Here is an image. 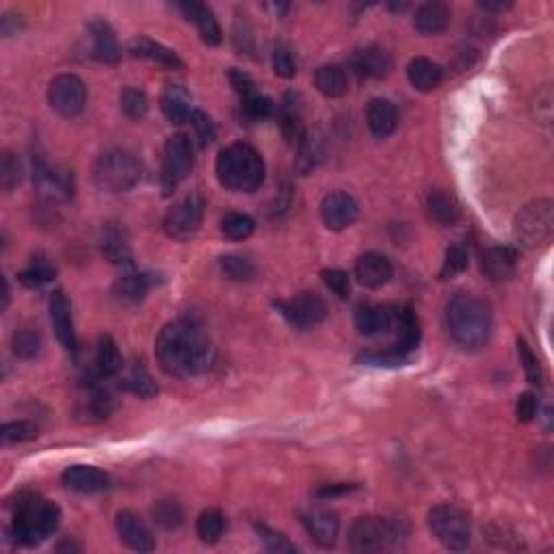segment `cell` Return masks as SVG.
Masks as SVG:
<instances>
[{"label":"cell","instance_id":"cell-1","mask_svg":"<svg viewBox=\"0 0 554 554\" xmlns=\"http://www.w3.org/2000/svg\"><path fill=\"white\" fill-rule=\"evenodd\" d=\"M156 360L169 377L189 379L202 374L213 362V342L206 330L193 319L167 323L156 336Z\"/></svg>","mask_w":554,"mask_h":554},{"label":"cell","instance_id":"cell-2","mask_svg":"<svg viewBox=\"0 0 554 554\" xmlns=\"http://www.w3.org/2000/svg\"><path fill=\"white\" fill-rule=\"evenodd\" d=\"M446 327L450 338L466 351L485 347L491 336V310L470 292H457L446 306Z\"/></svg>","mask_w":554,"mask_h":554},{"label":"cell","instance_id":"cell-3","mask_svg":"<svg viewBox=\"0 0 554 554\" xmlns=\"http://www.w3.org/2000/svg\"><path fill=\"white\" fill-rule=\"evenodd\" d=\"M214 172H217L222 187L228 191L254 193L264 182L266 169L263 156L256 147H251L249 143L236 141L219 152Z\"/></svg>","mask_w":554,"mask_h":554},{"label":"cell","instance_id":"cell-4","mask_svg":"<svg viewBox=\"0 0 554 554\" xmlns=\"http://www.w3.org/2000/svg\"><path fill=\"white\" fill-rule=\"evenodd\" d=\"M61 511L55 502L39 496H24L15 507L12 537L20 546H38L56 531Z\"/></svg>","mask_w":554,"mask_h":554},{"label":"cell","instance_id":"cell-5","mask_svg":"<svg viewBox=\"0 0 554 554\" xmlns=\"http://www.w3.org/2000/svg\"><path fill=\"white\" fill-rule=\"evenodd\" d=\"M141 178V163L132 152L113 147L102 152L94 165V182L105 193H126Z\"/></svg>","mask_w":554,"mask_h":554},{"label":"cell","instance_id":"cell-6","mask_svg":"<svg viewBox=\"0 0 554 554\" xmlns=\"http://www.w3.org/2000/svg\"><path fill=\"white\" fill-rule=\"evenodd\" d=\"M554 234V204L550 199H537L517 213L513 236L525 248H541L550 243Z\"/></svg>","mask_w":554,"mask_h":554},{"label":"cell","instance_id":"cell-7","mask_svg":"<svg viewBox=\"0 0 554 554\" xmlns=\"http://www.w3.org/2000/svg\"><path fill=\"white\" fill-rule=\"evenodd\" d=\"M429 531L446 550L461 552L470 546L472 533L466 513L453 505H438L427 516Z\"/></svg>","mask_w":554,"mask_h":554},{"label":"cell","instance_id":"cell-8","mask_svg":"<svg viewBox=\"0 0 554 554\" xmlns=\"http://www.w3.org/2000/svg\"><path fill=\"white\" fill-rule=\"evenodd\" d=\"M399 526L383 517L364 516L357 517L348 528V546L353 552H382L399 543Z\"/></svg>","mask_w":554,"mask_h":554},{"label":"cell","instance_id":"cell-9","mask_svg":"<svg viewBox=\"0 0 554 554\" xmlns=\"http://www.w3.org/2000/svg\"><path fill=\"white\" fill-rule=\"evenodd\" d=\"M193 172V146L187 135H173L163 147L161 184L165 193H172L178 184L187 180Z\"/></svg>","mask_w":554,"mask_h":554},{"label":"cell","instance_id":"cell-10","mask_svg":"<svg viewBox=\"0 0 554 554\" xmlns=\"http://www.w3.org/2000/svg\"><path fill=\"white\" fill-rule=\"evenodd\" d=\"M204 208H206V202H204L202 195H187L167 210L165 219H163V230H165L169 239L189 240L202 225Z\"/></svg>","mask_w":554,"mask_h":554},{"label":"cell","instance_id":"cell-11","mask_svg":"<svg viewBox=\"0 0 554 554\" xmlns=\"http://www.w3.org/2000/svg\"><path fill=\"white\" fill-rule=\"evenodd\" d=\"M85 83L74 74H61L48 87V105L56 115L76 117L85 109Z\"/></svg>","mask_w":554,"mask_h":554},{"label":"cell","instance_id":"cell-12","mask_svg":"<svg viewBox=\"0 0 554 554\" xmlns=\"http://www.w3.org/2000/svg\"><path fill=\"white\" fill-rule=\"evenodd\" d=\"M275 307L297 330H307V327L319 325L327 315L325 301L316 292H301L295 299L277 301Z\"/></svg>","mask_w":554,"mask_h":554},{"label":"cell","instance_id":"cell-13","mask_svg":"<svg viewBox=\"0 0 554 554\" xmlns=\"http://www.w3.org/2000/svg\"><path fill=\"white\" fill-rule=\"evenodd\" d=\"M357 214H360V206L353 199V195L345 191H333L323 197L321 219L327 230L342 232V230L351 228L357 222Z\"/></svg>","mask_w":554,"mask_h":554},{"label":"cell","instance_id":"cell-14","mask_svg":"<svg viewBox=\"0 0 554 554\" xmlns=\"http://www.w3.org/2000/svg\"><path fill=\"white\" fill-rule=\"evenodd\" d=\"M61 483L76 494H97L109 487V474L96 466H70L61 474Z\"/></svg>","mask_w":554,"mask_h":554},{"label":"cell","instance_id":"cell-15","mask_svg":"<svg viewBox=\"0 0 554 554\" xmlns=\"http://www.w3.org/2000/svg\"><path fill=\"white\" fill-rule=\"evenodd\" d=\"M117 535L130 550L152 552L156 548L150 528L143 525V520L132 511H120L115 517Z\"/></svg>","mask_w":554,"mask_h":554},{"label":"cell","instance_id":"cell-16","mask_svg":"<svg viewBox=\"0 0 554 554\" xmlns=\"http://www.w3.org/2000/svg\"><path fill=\"white\" fill-rule=\"evenodd\" d=\"M50 321H53L55 333L61 345L68 351H76L79 340H76L74 321H71V306L63 290H55L50 295Z\"/></svg>","mask_w":554,"mask_h":554},{"label":"cell","instance_id":"cell-17","mask_svg":"<svg viewBox=\"0 0 554 554\" xmlns=\"http://www.w3.org/2000/svg\"><path fill=\"white\" fill-rule=\"evenodd\" d=\"M304 526L307 535L321 548H333L340 533V520L330 509H310L304 513Z\"/></svg>","mask_w":554,"mask_h":554},{"label":"cell","instance_id":"cell-18","mask_svg":"<svg viewBox=\"0 0 554 554\" xmlns=\"http://www.w3.org/2000/svg\"><path fill=\"white\" fill-rule=\"evenodd\" d=\"M178 9L184 13V18H187L189 22H193L195 27H197V33L204 44L208 46L222 44V27H219L217 18H214L213 9H210L208 4L193 3L191 0V3H180L178 4Z\"/></svg>","mask_w":554,"mask_h":554},{"label":"cell","instance_id":"cell-19","mask_svg":"<svg viewBox=\"0 0 554 554\" xmlns=\"http://www.w3.org/2000/svg\"><path fill=\"white\" fill-rule=\"evenodd\" d=\"M356 277L366 289H382L392 277V263L383 254L368 251L357 258L356 263Z\"/></svg>","mask_w":554,"mask_h":554},{"label":"cell","instance_id":"cell-20","mask_svg":"<svg viewBox=\"0 0 554 554\" xmlns=\"http://www.w3.org/2000/svg\"><path fill=\"white\" fill-rule=\"evenodd\" d=\"M517 254L511 248H487L481 254V271L490 281H507L516 273Z\"/></svg>","mask_w":554,"mask_h":554},{"label":"cell","instance_id":"cell-21","mask_svg":"<svg viewBox=\"0 0 554 554\" xmlns=\"http://www.w3.org/2000/svg\"><path fill=\"white\" fill-rule=\"evenodd\" d=\"M351 68L360 79H383L392 70V59L379 46H368L351 56Z\"/></svg>","mask_w":554,"mask_h":554},{"label":"cell","instance_id":"cell-22","mask_svg":"<svg viewBox=\"0 0 554 554\" xmlns=\"http://www.w3.org/2000/svg\"><path fill=\"white\" fill-rule=\"evenodd\" d=\"M397 321L392 306H360L356 310V327L362 336H377L388 332Z\"/></svg>","mask_w":554,"mask_h":554},{"label":"cell","instance_id":"cell-23","mask_svg":"<svg viewBox=\"0 0 554 554\" xmlns=\"http://www.w3.org/2000/svg\"><path fill=\"white\" fill-rule=\"evenodd\" d=\"M366 124L371 128L374 137L386 138L397 130L399 124V113L397 106L386 97H373L366 106Z\"/></svg>","mask_w":554,"mask_h":554},{"label":"cell","instance_id":"cell-24","mask_svg":"<svg viewBox=\"0 0 554 554\" xmlns=\"http://www.w3.org/2000/svg\"><path fill=\"white\" fill-rule=\"evenodd\" d=\"M89 35L91 53H94L100 63H117V61H120V44H117V38L109 22H105V20H91Z\"/></svg>","mask_w":554,"mask_h":554},{"label":"cell","instance_id":"cell-25","mask_svg":"<svg viewBox=\"0 0 554 554\" xmlns=\"http://www.w3.org/2000/svg\"><path fill=\"white\" fill-rule=\"evenodd\" d=\"M35 180H38L39 191L48 195L50 199H70L74 184H71V173L65 169H50L44 163L35 165Z\"/></svg>","mask_w":554,"mask_h":554},{"label":"cell","instance_id":"cell-26","mask_svg":"<svg viewBox=\"0 0 554 554\" xmlns=\"http://www.w3.org/2000/svg\"><path fill=\"white\" fill-rule=\"evenodd\" d=\"M424 210H427V217L438 225H455L461 217L459 202L453 197L449 191L442 189H435L424 197Z\"/></svg>","mask_w":554,"mask_h":554},{"label":"cell","instance_id":"cell-27","mask_svg":"<svg viewBox=\"0 0 554 554\" xmlns=\"http://www.w3.org/2000/svg\"><path fill=\"white\" fill-rule=\"evenodd\" d=\"M128 50H130L132 56L154 61V63L165 65V68H172V70H180L182 65H184L182 61H180V56L173 53L172 48H167V46L154 42V39L146 38V35H138V38L132 39L130 46H128Z\"/></svg>","mask_w":554,"mask_h":554},{"label":"cell","instance_id":"cell-28","mask_svg":"<svg viewBox=\"0 0 554 554\" xmlns=\"http://www.w3.org/2000/svg\"><path fill=\"white\" fill-rule=\"evenodd\" d=\"M450 7L444 3H424L416 9L414 29L423 35H438L449 29Z\"/></svg>","mask_w":554,"mask_h":554},{"label":"cell","instance_id":"cell-29","mask_svg":"<svg viewBox=\"0 0 554 554\" xmlns=\"http://www.w3.org/2000/svg\"><path fill=\"white\" fill-rule=\"evenodd\" d=\"M161 111L172 124L191 120V94L182 85H167L161 94Z\"/></svg>","mask_w":554,"mask_h":554},{"label":"cell","instance_id":"cell-30","mask_svg":"<svg viewBox=\"0 0 554 554\" xmlns=\"http://www.w3.org/2000/svg\"><path fill=\"white\" fill-rule=\"evenodd\" d=\"M407 79L414 89L427 94V91L438 89L444 79V71L435 61L427 59V56H416L407 65Z\"/></svg>","mask_w":554,"mask_h":554},{"label":"cell","instance_id":"cell-31","mask_svg":"<svg viewBox=\"0 0 554 554\" xmlns=\"http://www.w3.org/2000/svg\"><path fill=\"white\" fill-rule=\"evenodd\" d=\"M397 351L407 356L420 342V321L412 306H403L397 312Z\"/></svg>","mask_w":554,"mask_h":554},{"label":"cell","instance_id":"cell-32","mask_svg":"<svg viewBox=\"0 0 554 554\" xmlns=\"http://www.w3.org/2000/svg\"><path fill=\"white\" fill-rule=\"evenodd\" d=\"M122 366H124V362H122L120 348H117L115 340H113L111 336H102L100 340H97L94 357L96 377L97 379L115 377V374L122 373Z\"/></svg>","mask_w":554,"mask_h":554},{"label":"cell","instance_id":"cell-33","mask_svg":"<svg viewBox=\"0 0 554 554\" xmlns=\"http://www.w3.org/2000/svg\"><path fill=\"white\" fill-rule=\"evenodd\" d=\"M152 289V277L147 273H128L122 275L120 280L113 284V295L117 301L124 304H138L146 299V295Z\"/></svg>","mask_w":554,"mask_h":554},{"label":"cell","instance_id":"cell-34","mask_svg":"<svg viewBox=\"0 0 554 554\" xmlns=\"http://www.w3.org/2000/svg\"><path fill=\"white\" fill-rule=\"evenodd\" d=\"M277 122H280L281 132L289 138L290 143H297L301 137L306 135L304 122H301V106L297 102V96L289 94L284 97V102L277 109Z\"/></svg>","mask_w":554,"mask_h":554},{"label":"cell","instance_id":"cell-35","mask_svg":"<svg viewBox=\"0 0 554 554\" xmlns=\"http://www.w3.org/2000/svg\"><path fill=\"white\" fill-rule=\"evenodd\" d=\"M315 85L325 97H342L348 91V74L342 65H323L316 70Z\"/></svg>","mask_w":554,"mask_h":554},{"label":"cell","instance_id":"cell-36","mask_svg":"<svg viewBox=\"0 0 554 554\" xmlns=\"http://www.w3.org/2000/svg\"><path fill=\"white\" fill-rule=\"evenodd\" d=\"M120 386L128 390L130 394H135V397H141V399H152L154 394L158 392V386L154 383L152 374L147 373V368L143 366L141 362L132 364L130 371H128L124 377H122Z\"/></svg>","mask_w":554,"mask_h":554},{"label":"cell","instance_id":"cell-37","mask_svg":"<svg viewBox=\"0 0 554 554\" xmlns=\"http://www.w3.org/2000/svg\"><path fill=\"white\" fill-rule=\"evenodd\" d=\"M102 254L109 258V263L117 264V266H130L132 264L130 245H128L126 236L115 228L106 230L105 239H102Z\"/></svg>","mask_w":554,"mask_h":554},{"label":"cell","instance_id":"cell-38","mask_svg":"<svg viewBox=\"0 0 554 554\" xmlns=\"http://www.w3.org/2000/svg\"><path fill=\"white\" fill-rule=\"evenodd\" d=\"M195 531H197V537L202 540V543H217L223 537L225 531V517L219 509H206L199 513L197 525H195Z\"/></svg>","mask_w":554,"mask_h":554},{"label":"cell","instance_id":"cell-39","mask_svg":"<svg viewBox=\"0 0 554 554\" xmlns=\"http://www.w3.org/2000/svg\"><path fill=\"white\" fill-rule=\"evenodd\" d=\"M12 351L20 360H33L42 351V336L30 327H20L12 336Z\"/></svg>","mask_w":554,"mask_h":554},{"label":"cell","instance_id":"cell-40","mask_svg":"<svg viewBox=\"0 0 554 554\" xmlns=\"http://www.w3.org/2000/svg\"><path fill=\"white\" fill-rule=\"evenodd\" d=\"M256 222L245 213H228L222 219V234L228 240H245L254 234Z\"/></svg>","mask_w":554,"mask_h":554},{"label":"cell","instance_id":"cell-41","mask_svg":"<svg viewBox=\"0 0 554 554\" xmlns=\"http://www.w3.org/2000/svg\"><path fill=\"white\" fill-rule=\"evenodd\" d=\"M219 264H222L223 273L234 281H251L256 277V266L248 256H240V254L222 256Z\"/></svg>","mask_w":554,"mask_h":554},{"label":"cell","instance_id":"cell-42","mask_svg":"<svg viewBox=\"0 0 554 554\" xmlns=\"http://www.w3.org/2000/svg\"><path fill=\"white\" fill-rule=\"evenodd\" d=\"M120 106L124 115L130 117V120H143L147 115V109H150V102H147V96L141 89H137V87H124L120 94Z\"/></svg>","mask_w":554,"mask_h":554},{"label":"cell","instance_id":"cell-43","mask_svg":"<svg viewBox=\"0 0 554 554\" xmlns=\"http://www.w3.org/2000/svg\"><path fill=\"white\" fill-rule=\"evenodd\" d=\"M240 111L245 113L248 120L260 122V120H266V117L275 115V105L271 97H266L264 94H260V91H256V94H251L240 100Z\"/></svg>","mask_w":554,"mask_h":554},{"label":"cell","instance_id":"cell-44","mask_svg":"<svg viewBox=\"0 0 554 554\" xmlns=\"http://www.w3.org/2000/svg\"><path fill=\"white\" fill-rule=\"evenodd\" d=\"M152 516H154V522H156L161 528H165V531H173V528L180 526L184 520L182 507L178 505L176 500L156 502V507L152 509Z\"/></svg>","mask_w":554,"mask_h":554},{"label":"cell","instance_id":"cell-45","mask_svg":"<svg viewBox=\"0 0 554 554\" xmlns=\"http://www.w3.org/2000/svg\"><path fill=\"white\" fill-rule=\"evenodd\" d=\"M468 263L470 260L466 248H461V245H450V248L446 249L442 269H440V280H453V277L464 273V271L468 269Z\"/></svg>","mask_w":554,"mask_h":554},{"label":"cell","instance_id":"cell-46","mask_svg":"<svg viewBox=\"0 0 554 554\" xmlns=\"http://www.w3.org/2000/svg\"><path fill=\"white\" fill-rule=\"evenodd\" d=\"M319 143L306 132V135L297 141V169H299V173L312 172V169L316 167V163H319Z\"/></svg>","mask_w":554,"mask_h":554},{"label":"cell","instance_id":"cell-47","mask_svg":"<svg viewBox=\"0 0 554 554\" xmlns=\"http://www.w3.org/2000/svg\"><path fill=\"white\" fill-rule=\"evenodd\" d=\"M0 438L4 444H22L29 440L38 438V424L29 423V420H15V423L3 424Z\"/></svg>","mask_w":554,"mask_h":554},{"label":"cell","instance_id":"cell-48","mask_svg":"<svg viewBox=\"0 0 554 554\" xmlns=\"http://www.w3.org/2000/svg\"><path fill=\"white\" fill-rule=\"evenodd\" d=\"M271 63H273L275 76H280V79H292L297 74L295 55H292V50L286 44H275Z\"/></svg>","mask_w":554,"mask_h":554},{"label":"cell","instance_id":"cell-49","mask_svg":"<svg viewBox=\"0 0 554 554\" xmlns=\"http://www.w3.org/2000/svg\"><path fill=\"white\" fill-rule=\"evenodd\" d=\"M256 533H258L260 541L264 543V548L269 552H275V554L297 552L295 543H290L289 537L281 535V533L273 531V528H269V526H264V525H256Z\"/></svg>","mask_w":554,"mask_h":554},{"label":"cell","instance_id":"cell-50","mask_svg":"<svg viewBox=\"0 0 554 554\" xmlns=\"http://www.w3.org/2000/svg\"><path fill=\"white\" fill-rule=\"evenodd\" d=\"M20 178H22V167H20L18 158L12 152L3 154V163H0V184L4 191H13L18 187Z\"/></svg>","mask_w":554,"mask_h":554},{"label":"cell","instance_id":"cell-51","mask_svg":"<svg viewBox=\"0 0 554 554\" xmlns=\"http://www.w3.org/2000/svg\"><path fill=\"white\" fill-rule=\"evenodd\" d=\"M517 356H520L522 366H525L526 379L533 383V386H540L541 383V366L540 360L535 357V353L531 351V347L526 345V340L517 338Z\"/></svg>","mask_w":554,"mask_h":554},{"label":"cell","instance_id":"cell-52","mask_svg":"<svg viewBox=\"0 0 554 554\" xmlns=\"http://www.w3.org/2000/svg\"><path fill=\"white\" fill-rule=\"evenodd\" d=\"M189 122H191V126H193V130H195V137H197L199 146L206 147V146H210V143L214 141V137H217V128H214L213 120H210L206 113H204V111H193L191 113V120H189Z\"/></svg>","mask_w":554,"mask_h":554},{"label":"cell","instance_id":"cell-53","mask_svg":"<svg viewBox=\"0 0 554 554\" xmlns=\"http://www.w3.org/2000/svg\"><path fill=\"white\" fill-rule=\"evenodd\" d=\"M323 281H325L327 289L336 297H340V299H347L348 292H351V280H348V275L340 269L323 271Z\"/></svg>","mask_w":554,"mask_h":554},{"label":"cell","instance_id":"cell-54","mask_svg":"<svg viewBox=\"0 0 554 554\" xmlns=\"http://www.w3.org/2000/svg\"><path fill=\"white\" fill-rule=\"evenodd\" d=\"M18 277L24 286H29V289H39V286L48 284V281L53 280L55 271L50 269V266L38 264V266H30V269L27 271H22Z\"/></svg>","mask_w":554,"mask_h":554},{"label":"cell","instance_id":"cell-55","mask_svg":"<svg viewBox=\"0 0 554 554\" xmlns=\"http://www.w3.org/2000/svg\"><path fill=\"white\" fill-rule=\"evenodd\" d=\"M228 79H230V85L234 87V91H236V94L240 96V100H243V97H248V96L256 94V91H258V89H256L254 79H251V76L248 74V71H243V70H230Z\"/></svg>","mask_w":554,"mask_h":554},{"label":"cell","instance_id":"cell-56","mask_svg":"<svg viewBox=\"0 0 554 554\" xmlns=\"http://www.w3.org/2000/svg\"><path fill=\"white\" fill-rule=\"evenodd\" d=\"M362 362L368 366H403L407 362V356L403 353L392 351V353H366L362 356Z\"/></svg>","mask_w":554,"mask_h":554},{"label":"cell","instance_id":"cell-57","mask_svg":"<svg viewBox=\"0 0 554 554\" xmlns=\"http://www.w3.org/2000/svg\"><path fill=\"white\" fill-rule=\"evenodd\" d=\"M537 407H540V405H537L535 394H531V392L522 394L520 401H517V407H516L517 420H520V423H531V420L537 416Z\"/></svg>","mask_w":554,"mask_h":554},{"label":"cell","instance_id":"cell-58","mask_svg":"<svg viewBox=\"0 0 554 554\" xmlns=\"http://www.w3.org/2000/svg\"><path fill=\"white\" fill-rule=\"evenodd\" d=\"M537 106H540V109L543 111L540 122H543V124H550V120H552V94H550V89H543L541 94H537Z\"/></svg>","mask_w":554,"mask_h":554},{"label":"cell","instance_id":"cell-59","mask_svg":"<svg viewBox=\"0 0 554 554\" xmlns=\"http://www.w3.org/2000/svg\"><path fill=\"white\" fill-rule=\"evenodd\" d=\"M351 490H356V485H345V483H338V485H330V487H323L319 491V499H332V496L338 494H348Z\"/></svg>","mask_w":554,"mask_h":554},{"label":"cell","instance_id":"cell-60","mask_svg":"<svg viewBox=\"0 0 554 554\" xmlns=\"http://www.w3.org/2000/svg\"><path fill=\"white\" fill-rule=\"evenodd\" d=\"M481 9H485V12H505V9H509L511 4L509 3H481L479 4Z\"/></svg>","mask_w":554,"mask_h":554}]
</instances>
